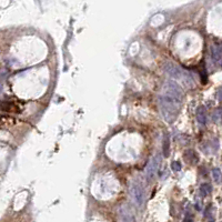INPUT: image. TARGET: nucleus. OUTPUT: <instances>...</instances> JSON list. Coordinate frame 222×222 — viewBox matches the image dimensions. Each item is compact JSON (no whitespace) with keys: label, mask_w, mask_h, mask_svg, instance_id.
<instances>
[{"label":"nucleus","mask_w":222,"mask_h":222,"mask_svg":"<svg viewBox=\"0 0 222 222\" xmlns=\"http://www.w3.org/2000/svg\"><path fill=\"white\" fill-rule=\"evenodd\" d=\"M183 91L181 87L172 80H167L163 84V94L159 97L160 111L163 119L168 123H172L177 119L182 104Z\"/></svg>","instance_id":"nucleus-1"},{"label":"nucleus","mask_w":222,"mask_h":222,"mask_svg":"<svg viewBox=\"0 0 222 222\" xmlns=\"http://www.w3.org/2000/svg\"><path fill=\"white\" fill-rule=\"evenodd\" d=\"M164 70L170 77H172L176 80L182 81L186 86H190V84L192 82V79L187 71L181 69L180 67H178L177 64L172 63V62H167L164 64Z\"/></svg>","instance_id":"nucleus-2"},{"label":"nucleus","mask_w":222,"mask_h":222,"mask_svg":"<svg viewBox=\"0 0 222 222\" xmlns=\"http://www.w3.org/2000/svg\"><path fill=\"white\" fill-rule=\"evenodd\" d=\"M129 192H130V196H131L132 201H133L137 208H141L145 204V190L143 186L139 181L132 182L131 186H130V189H129Z\"/></svg>","instance_id":"nucleus-3"},{"label":"nucleus","mask_w":222,"mask_h":222,"mask_svg":"<svg viewBox=\"0 0 222 222\" xmlns=\"http://www.w3.org/2000/svg\"><path fill=\"white\" fill-rule=\"evenodd\" d=\"M160 163H161L160 155H155V157H153V158L150 160L149 164L147 166V169H145V178H147V181H148V182L153 180V178L155 177V174L158 172Z\"/></svg>","instance_id":"nucleus-4"},{"label":"nucleus","mask_w":222,"mask_h":222,"mask_svg":"<svg viewBox=\"0 0 222 222\" xmlns=\"http://www.w3.org/2000/svg\"><path fill=\"white\" fill-rule=\"evenodd\" d=\"M120 219L122 222H135V216L132 213L131 209L127 206H122L119 210Z\"/></svg>","instance_id":"nucleus-5"},{"label":"nucleus","mask_w":222,"mask_h":222,"mask_svg":"<svg viewBox=\"0 0 222 222\" xmlns=\"http://www.w3.org/2000/svg\"><path fill=\"white\" fill-rule=\"evenodd\" d=\"M211 58L216 63L222 61V45L211 47Z\"/></svg>","instance_id":"nucleus-6"},{"label":"nucleus","mask_w":222,"mask_h":222,"mask_svg":"<svg viewBox=\"0 0 222 222\" xmlns=\"http://www.w3.org/2000/svg\"><path fill=\"white\" fill-rule=\"evenodd\" d=\"M196 120L201 126H204L207 123V109L204 106H200L196 109Z\"/></svg>","instance_id":"nucleus-7"},{"label":"nucleus","mask_w":222,"mask_h":222,"mask_svg":"<svg viewBox=\"0 0 222 222\" xmlns=\"http://www.w3.org/2000/svg\"><path fill=\"white\" fill-rule=\"evenodd\" d=\"M162 151H163V155L167 158L170 155V137L167 132L163 135V143H162Z\"/></svg>","instance_id":"nucleus-8"},{"label":"nucleus","mask_w":222,"mask_h":222,"mask_svg":"<svg viewBox=\"0 0 222 222\" xmlns=\"http://www.w3.org/2000/svg\"><path fill=\"white\" fill-rule=\"evenodd\" d=\"M211 191H212V187H211V184H209V183L201 184V187H200V193H201V196H209L210 193H211Z\"/></svg>","instance_id":"nucleus-9"},{"label":"nucleus","mask_w":222,"mask_h":222,"mask_svg":"<svg viewBox=\"0 0 222 222\" xmlns=\"http://www.w3.org/2000/svg\"><path fill=\"white\" fill-rule=\"evenodd\" d=\"M184 157H186V159H188V160L190 161L191 163H196L198 162V157H196V152L193 151V150H188L186 152Z\"/></svg>","instance_id":"nucleus-10"},{"label":"nucleus","mask_w":222,"mask_h":222,"mask_svg":"<svg viewBox=\"0 0 222 222\" xmlns=\"http://www.w3.org/2000/svg\"><path fill=\"white\" fill-rule=\"evenodd\" d=\"M212 177H213V180L216 181L217 183H220L222 181V172L220 171V169L218 168H214L212 169Z\"/></svg>","instance_id":"nucleus-11"},{"label":"nucleus","mask_w":222,"mask_h":222,"mask_svg":"<svg viewBox=\"0 0 222 222\" xmlns=\"http://www.w3.org/2000/svg\"><path fill=\"white\" fill-rule=\"evenodd\" d=\"M171 169L173 171H180L181 170V162L179 161H173L171 163Z\"/></svg>","instance_id":"nucleus-12"},{"label":"nucleus","mask_w":222,"mask_h":222,"mask_svg":"<svg viewBox=\"0 0 222 222\" xmlns=\"http://www.w3.org/2000/svg\"><path fill=\"white\" fill-rule=\"evenodd\" d=\"M183 222H193V219L191 218V217H187V218L184 219Z\"/></svg>","instance_id":"nucleus-13"},{"label":"nucleus","mask_w":222,"mask_h":222,"mask_svg":"<svg viewBox=\"0 0 222 222\" xmlns=\"http://www.w3.org/2000/svg\"><path fill=\"white\" fill-rule=\"evenodd\" d=\"M218 98H219V100H222V88L219 90V92H218Z\"/></svg>","instance_id":"nucleus-14"}]
</instances>
